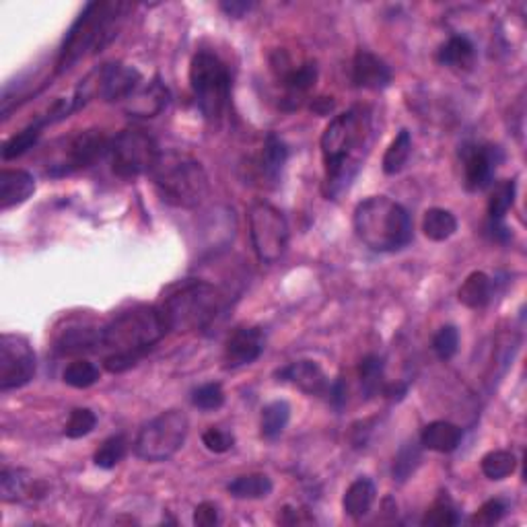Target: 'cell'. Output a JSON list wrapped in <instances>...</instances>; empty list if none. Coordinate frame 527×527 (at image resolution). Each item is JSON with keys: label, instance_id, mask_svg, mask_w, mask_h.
<instances>
[{"label": "cell", "instance_id": "1", "mask_svg": "<svg viewBox=\"0 0 527 527\" xmlns=\"http://www.w3.org/2000/svg\"><path fill=\"white\" fill-rule=\"evenodd\" d=\"M373 114L365 105L334 115L322 134L323 194L338 200L351 188L373 146Z\"/></svg>", "mask_w": 527, "mask_h": 527}, {"label": "cell", "instance_id": "2", "mask_svg": "<svg viewBox=\"0 0 527 527\" xmlns=\"http://www.w3.org/2000/svg\"><path fill=\"white\" fill-rule=\"evenodd\" d=\"M167 332L169 325L159 305H136L118 313L102 328L99 348L110 351L104 359V367L110 373H124L159 344Z\"/></svg>", "mask_w": 527, "mask_h": 527}, {"label": "cell", "instance_id": "3", "mask_svg": "<svg viewBox=\"0 0 527 527\" xmlns=\"http://www.w3.org/2000/svg\"><path fill=\"white\" fill-rule=\"evenodd\" d=\"M132 11L128 3H89L66 31L56 58V75L71 71L81 60L104 52L124 25Z\"/></svg>", "mask_w": 527, "mask_h": 527}, {"label": "cell", "instance_id": "4", "mask_svg": "<svg viewBox=\"0 0 527 527\" xmlns=\"http://www.w3.org/2000/svg\"><path fill=\"white\" fill-rule=\"evenodd\" d=\"M353 224L356 237L373 252H398L413 242L408 211L387 196H371L356 204Z\"/></svg>", "mask_w": 527, "mask_h": 527}, {"label": "cell", "instance_id": "5", "mask_svg": "<svg viewBox=\"0 0 527 527\" xmlns=\"http://www.w3.org/2000/svg\"><path fill=\"white\" fill-rule=\"evenodd\" d=\"M159 307L169 330L200 332L211 328L227 307V299L211 283L184 281L165 293Z\"/></svg>", "mask_w": 527, "mask_h": 527}, {"label": "cell", "instance_id": "6", "mask_svg": "<svg viewBox=\"0 0 527 527\" xmlns=\"http://www.w3.org/2000/svg\"><path fill=\"white\" fill-rule=\"evenodd\" d=\"M154 190L169 206L192 211L204 203L208 196V175L200 161L188 154L169 151L161 153L157 165L153 167Z\"/></svg>", "mask_w": 527, "mask_h": 527}, {"label": "cell", "instance_id": "7", "mask_svg": "<svg viewBox=\"0 0 527 527\" xmlns=\"http://www.w3.org/2000/svg\"><path fill=\"white\" fill-rule=\"evenodd\" d=\"M190 87L200 114L219 122L231 97V75L224 62L211 52H198L190 65Z\"/></svg>", "mask_w": 527, "mask_h": 527}, {"label": "cell", "instance_id": "8", "mask_svg": "<svg viewBox=\"0 0 527 527\" xmlns=\"http://www.w3.org/2000/svg\"><path fill=\"white\" fill-rule=\"evenodd\" d=\"M112 141L104 130H81L48 146V161L44 174L50 177H65L81 169L91 167L105 154H110Z\"/></svg>", "mask_w": 527, "mask_h": 527}, {"label": "cell", "instance_id": "9", "mask_svg": "<svg viewBox=\"0 0 527 527\" xmlns=\"http://www.w3.org/2000/svg\"><path fill=\"white\" fill-rule=\"evenodd\" d=\"M143 85V75L138 68L124 65V62H105L93 68L75 89L73 107L81 110L95 99L104 102H126V99Z\"/></svg>", "mask_w": 527, "mask_h": 527}, {"label": "cell", "instance_id": "10", "mask_svg": "<svg viewBox=\"0 0 527 527\" xmlns=\"http://www.w3.org/2000/svg\"><path fill=\"white\" fill-rule=\"evenodd\" d=\"M190 431V421L182 410H167L143 424L134 441V453L144 462H167L180 452Z\"/></svg>", "mask_w": 527, "mask_h": 527}, {"label": "cell", "instance_id": "11", "mask_svg": "<svg viewBox=\"0 0 527 527\" xmlns=\"http://www.w3.org/2000/svg\"><path fill=\"white\" fill-rule=\"evenodd\" d=\"M247 224L255 258L262 264H276L289 247V223L274 204L255 200L247 208Z\"/></svg>", "mask_w": 527, "mask_h": 527}, {"label": "cell", "instance_id": "12", "mask_svg": "<svg viewBox=\"0 0 527 527\" xmlns=\"http://www.w3.org/2000/svg\"><path fill=\"white\" fill-rule=\"evenodd\" d=\"M159 157L161 151L157 143L144 130L126 128L112 138V172L122 180H134V177L151 174Z\"/></svg>", "mask_w": 527, "mask_h": 527}, {"label": "cell", "instance_id": "13", "mask_svg": "<svg viewBox=\"0 0 527 527\" xmlns=\"http://www.w3.org/2000/svg\"><path fill=\"white\" fill-rule=\"evenodd\" d=\"M37 371L35 353L23 336H0V390L11 392L34 382Z\"/></svg>", "mask_w": 527, "mask_h": 527}, {"label": "cell", "instance_id": "14", "mask_svg": "<svg viewBox=\"0 0 527 527\" xmlns=\"http://www.w3.org/2000/svg\"><path fill=\"white\" fill-rule=\"evenodd\" d=\"M463 163V185L468 192L491 188L497 167L502 163V151L492 144H463L460 151Z\"/></svg>", "mask_w": 527, "mask_h": 527}, {"label": "cell", "instance_id": "15", "mask_svg": "<svg viewBox=\"0 0 527 527\" xmlns=\"http://www.w3.org/2000/svg\"><path fill=\"white\" fill-rule=\"evenodd\" d=\"M266 348V334L262 328H239L229 336L224 344L223 363L227 369H239L252 365Z\"/></svg>", "mask_w": 527, "mask_h": 527}, {"label": "cell", "instance_id": "16", "mask_svg": "<svg viewBox=\"0 0 527 527\" xmlns=\"http://www.w3.org/2000/svg\"><path fill=\"white\" fill-rule=\"evenodd\" d=\"M353 85L356 89H369V91H383L392 85V68L387 66L383 58L369 50H359L353 60Z\"/></svg>", "mask_w": 527, "mask_h": 527}, {"label": "cell", "instance_id": "17", "mask_svg": "<svg viewBox=\"0 0 527 527\" xmlns=\"http://www.w3.org/2000/svg\"><path fill=\"white\" fill-rule=\"evenodd\" d=\"M274 377L281 383H289L297 387L299 392L307 395H323L330 390L328 375L323 373V369L317 365L315 361H294L289 365L278 369Z\"/></svg>", "mask_w": 527, "mask_h": 527}, {"label": "cell", "instance_id": "18", "mask_svg": "<svg viewBox=\"0 0 527 527\" xmlns=\"http://www.w3.org/2000/svg\"><path fill=\"white\" fill-rule=\"evenodd\" d=\"M172 93L165 87L161 79H153L151 83L141 85L132 95L124 102V112L134 118H154L165 110Z\"/></svg>", "mask_w": 527, "mask_h": 527}, {"label": "cell", "instance_id": "19", "mask_svg": "<svg viewBox=\"0 0 527 527\" xmlns=\"http://www.w3.org/2000/svg\"><path fill=\"white\" fill-rule=\"evenodd\" d=\"M35 192V177L25 169H3L0 172V211H11L25 204Z\"/></svg>", "mask_w": 527, "mask_h": 527}, {"label": "cell", "instance_id": "20", "mask_svg": "<svg viewBox=\"0 0 527 527\" xmlns=\"http://www.w3.org/2000/svg\"><path fill=\"white\" fill-rule=\"evenodd\" d=\"M463 439V429L453 423L435 421L429 423L421 433V445L423 449L437 453H452L460 447Z\"/></svg>", "mask_w": 527, "mask_h": 527}, {"label": "cell", "instance_id": "21", "mask_svg": "<svg viewBox=\"0 0 527 527\" xmlns=\"http://www.w3.org/2000/svg\"><path fill=\"white\" fill-rule=\"evenodd\" d=\"M281 85L286 91V102H293V110L294 107H299L301 97L305 95V93L313 87L315 81H317V65L315 62H303V65L299 66H291V68H283L281 76Z\"/></svg>", "mask_w": 527, "mask_h": 527}, {"label": "cell", "instance_id": "22", "mask_svg": "<svg viewBox=\"0 0 527 527\" xmlns=\"http://www.w3.org/2000/svg\"><path fill=\"white\" fill-rule=\"evenodd\" d=\"M99 340H102V328H68L56 338V353L58 354H83L99 351Z\"/></svg>", "mask_w": 527, "mask_h": 527}, {"label": "cell", "instance_id": "23", "mask_svg": "<svg viewBox=\"0 0 527 527\" xmlns=\"http://www.w3.org/2000/svg\"><path fill=\"white\" fill-rule=\"evenodd\" d=\"M50 124H54V120H52L50 112H45L42 118H37L35 122H31L25 130H21V132H17V134H13L9 141L3 144V159L5 161H13V159L23 157V154H25L27 151L34 149V146L37 144V141H40L44 128L50 126Z\"/></svg>", "mask_w": 527, "mask_h": 527}, {"label": "cell", "instance_id": "24", "mask_svg": "<svg viewBox=\"0 0 527 527\" xmlns=\"http://www.w3.org/2000/svg\"><path fill=\"white\" fill-rule=\"evenodd\" d=\"M375 484L369 478H356L354 482L346 488L343 497V509L348 517L361 519L365 517L375 502Z\"/></svg>", "mask_w": 527, "mask_h": 527}, {"label": "cell", "instance_id": "25", "mask_svg": "<svg viewBox=\"0 0 527 527\" xmlns=\"http://www.w3.org/2000/svg\"><path fill=\"white\" fill-rule=\"evenodd\" d=\"M492 278L486 273H472L457 291V299L468 309H482L492 299Z\"/></svg>", "mask_w": 527, "mask_h": 527}, {"label": "cell", "instance_id": "26", "mask_svg": "<svg viewBox=\"0 0 527 527\" xmlns=\"http://www.w3.org/2000/svg\"><path fill=\"white\" fill-rule=\"evenodd\" d=\"M476 48L466 35H452L437 50V62L449 68H468L474 60Z\"/></svg>", "mask_w": 527, "mask_h": 527}, {"label": "cell", "instance_id": "27", "mask_svg": "<svg viewBox=\"0 0 527 527\" xmlns=\"http://www.w3.org/2000/svg\"><path fill=\"white\" fill-rule=\"evenodd\" d=\"M286 159H289V146H286L284 141H281L276 134H268L266 141H264L260 157V169L264 177L270 182H278Z\"/></svg>", "mask_w": 527, "mask_h": 527}, {"label": "cell", "instance_id": "28", "mask_svg": "<svg viewBox=\"0 0 527 527\" xmlns=\"http://www.w3.org/2000/svg\"><path fill=\"white\" fill-rule=\"evenodd\" d=\"M273 480L266 474H245L237 476L235 480H231L227 484V491L231 497L242 499V501H258L266 499L270 492H273Z\"/></svg>", "mask_w": 527, "mask_h": 527}, {"label": "cell", "instance_id": "29", "mask_svg": "<svg viewBox=\"0 0 527 527\" xmlns=\"http://www.w3.org/2000/svg\"><path fill=\"white\" fill-rule=\"evenodd\" d=\"M291 421V406L284 400H274L262 408L260 433L264 439L274 441L284 433L286 424Z\"/></svg>", "mask_w": 527, "mask_h": 527}, {"label": "cell", "instance_id": "30", "mask_svg": "<svg viewBox=\"0 0 527 527\" xmlns=\"http://www.w3.org/2000/svg\"><path fill=\"white\" fill-rule=\"evenodd\" d=\"M423 231L431 242H447L457 231L455 214L445 208H429L423 219Z\"/></svg>", "mask_w": 527, "mask_h": 527}, {"label": "cell", "instance_id": "31", "mask_svg": "<svg viewBox=\"0 0 527 527\" xmlns=\"http://www.w3.org/2000/svg\"><path fill=\"white\" fill-rule=\"evenodd\" d=\"M413 154V136H410L408 130H400V134L393 138L392 144L387 146V151L383 154L382 167L385 175H395L400 174L402 169L406 167V163Z\"/></svg>", "mask_w": 527, "mask_h": 527}, {"label": "cell", "instance_id": "32", "mask_svg": "<svg viewBox=\"0 0 527 527\" xmlns=\"http://www.w3.org/2000/svg\"><path fill=\"white\" fill-rule=\"evenodd\" d=\"M383 359L377 354H367L365 359L359 363V379H361V390L365 393V398H373V395L383 392L385 377H383Z\"/></svg>", "mask_w": 527, "mask_h": 527}, {"label": "cell", "instance_id": "33", "mask_svg": "<svg viewBox=\"0 0 527 527\" xmlns=\"http://www.w3.org/2000/svg\"><path fill=\"white\" fill-rule=\"evenodd\" d=\"M34 491L35 488L31 484L27 472L5 468L3 474H0V494H3V501L6 502H17L34 497L31 494Z\"/></svg>", "mask_w": 527, "mask_h": 527}, {"label": "cell", "instance_id": "34", "mask_svg": "<svg viewBox=\"0 0 527 527\" xmlns=\"http://www.w3.org/2000/svg\"><path fill=\"white\" fill-rule=\"evenodd\" d=\"M480 468L488 480H505L517 470V457L507 449H494L482 457Z\"/></svg>", "mask_w": 527, "mask_h": 527}, {"label": "cell", "instance_id": "35", "mask_svg": "<svg viewBox=\"0 0 527 527\" xmlns=\"http://www.w3.org/2000/svg\"><path fill=\"white\" fill-rule=\"evenodd\" d=\"M515 194H517V184L513 180H505L494 185L491 200H488V216H491V223L505 221L507 213L515 204Z\"/></svg>", "mask_w": 527, "mask_h": 527}, {"label": "cell", "instance_id": "36", "mask_svg": "<svg viewBox=\"0 0 527 527\" xmlns=\"http://www.w3.org/2000/svg\"><path fill=\"white\" fill-rule=\"evenodd\" d=\"M423 460V445L416 441H408L400 447V452L395 453L393 460V480L398 482H406V480L414 474L416 468L421 466Z\"/></svg>", "mask_w": 527, "mask_h": 527}, {"label": "cell", "instance_id": "37", "mask_svg": "<svg viewBox=\"0 0 527 527\" xmlns=\"http://www.w3.org/2000/svg\"><path fill=\"white\" fill-rule=\"evenodd\" d=\"M128 452V441L124 435H114L110 439H105L99 449L93 455V463L102 470H112L118 466V463L126 457Z\"/></svg>", "mask_w": 527, "mask_h": 527}, {"label": "cell", "instance_id": "38", "mask_svg": "<svg viewBox=\"0 0 527 527\" xmlns=\"http://www.w3.org/2000/svg\"><path fill=\"white\" fill-rule=\"evenodd\" d=\"M66 385L75 387V390H87V387L95 385L99 382V369L93 365L91 361H75L65 369L62 373Z\"/></svg>", "mask_w": 527, "mask_h": 527}, {"label": "cell", "instance_id": "39", "mask_svg": "<svg viewBox=\"0 0 527 527\" xmlns=\"http://www.w3.org/2000/svg\"><path fill=\"white\" fill-rule=\"evenodd\" d=\"M460 522H462V517L460 513H457V507L449 497L437 499L423 517V525H433V527H453V525H460Z\"/></svg>", "mask_w": 527, "mask_h": 527}, {"label": "cell", "instance_id": "40", "mask_svg": "<svg viewBox=\"0 0 527 527\" xmlns=\"http://www.w3.org/2000/svg\"><path fill=\"white\" fill-rule=\"evenodd\" d=\"M97 426V414L91 408H76L71 413L65 426V435L68 439H83Z\"/></svg>", "mask_w": 527, "mask_h": 527}, {"label": "cell", "instance_id": "41", "mask_svg": "<svg viewBox=\"0 0 527 527\" xmlns=\"http://www.w3.org/2000/svg\"><path fill=\"white\" fill-rule=\"evenodd\" d=\"M192 404L211 413V410H219L224 404V392L221 383H204L192 392Z\"/></svg>", "mask_w": 527, "mask_h": 527}, {"label": "cell", "instance_id": "42", "mask_svg": "<svg viewBox=\"0 0 527 527\" xmlns=\"http://www.w3.org/2000/svg\"><path fill=\"white\" fill-rule=\"evenodd\" d=\"M457 346H460V332H457L455 325H443L433 338V351L441 361L453 359Z\"/></svg>", "mask_w": 527, "mask_h": 527}, {"label": "cell", "instance_id": "43", "mask_svg": "<svg viewBox=\"0 0 527 527\" xmlns=\"http://www.w3.org/2000/svg\"><path fill=\"white\" fill-rule=\"evenodd\" d=\"M203 443L213 453H227L231 447L235 445V437L231 435L229 431L216 429V426H211L203 433Z\"/></svg>", "mask_w": 527, "mask_h": 527}, {"label": "cell", "instance_id": "44", "mask_svg": "<svg viewBox=\"0 0 527 527\" xmlns=\"http://www.w3.org/2000/svg\"><path fill=\"white\" fill-rule=\"evenodd\" d=\"M505 502L499 499L486 501L482 507H480L474 515H472V525H494L499 523L502 515H505Z\"/></svg>", "mask_w": 527, "mask_h": 527}, {"label": "cell", "instance_id": "45", "mask_svg": "<svg viewBox=\"0 0 527 527\" xmlns=\"http://www.w3.org/2000/svg\"><path fill=\"white\" fill-rule=\"evenodd\" d=\"M219 519H221L219 507H216L211 501L200 502V505L194 509V525H198V527H213L219 523Z\"/></svg>", "mask_w": 527, "mask_h": 527}, {"label": "cell", "instance_id": "46", "mask_svg": "<svg viewBox=\"0 0 527 527\" xmlns=\"http://www.w3.org/2000/svg\"><path fill=\"white\" fill-rule=\"evenodd\" d=\"M313 522L315 519L312 515H307V511L294 509V507H284L283 515L278 517V523H283V525H305Z\"/></svg>", "mask_w": 527, "mask_h": 527}, {"label": "cell", "instance_id": "47", "mask_svg": "<svg viewBox=\"0 0 527 527\" xmlns=\"http://www.w3.org/2000/svg\"><path fill=\"white\" fill-rule=\"evenodd\" d=\"M221 9L227 13L229 17L239 19L254 9V3H221Z\"/></svg>", "mask_w": 527, "mask_h": 527}, {"label": "cell", "instance_id": "48", "mask_svg": "<svg viewBox=\"0 0 527 527\" xmlns=\"http://www.w3.org/2000/svg\"><path fill=\"white\" fill-rule=\"evenodd\" d=\"M328 392H330V400L334 402V406L340 408L346 402V392L348 390H346V383L343 382V379H338V382L332 383Z\"/></svg>", "mask_w": 527, "mask_h": 527}, {"label": "cell", "instance_id": "49", "mask_svg": "<svg viewBox=\"0 0 527 527\" xmlns=\"http://www.w3.org/2000/svg\"><path fill=\"white\" fill-rule=\"evenodd\" d=\"M312 110L315 114L325 115V114H330L332 110H334V102H332V97H317V99H313Z\"/></svg>", "mask_w": 527, "mask_h": 527}]
</instances>
